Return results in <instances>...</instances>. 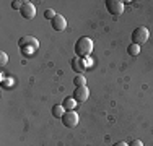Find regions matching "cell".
I'll list each match as a JSON object with an SVG mask.
<instances>
[{
  "instance_id": "cell-1",
  "label": "cell",
  "mask_w": 153,
  "mask_h": 146,
  "mask_svg": "<svg viewBox=\"0 0 153 146\" xmlns=\"http://www.w3.org/2000/svg\"><path fill=\"white\" fill-rule=\"evenodd\" d=\"M91 52H93V41L90 38L83 36V38H80L78 41L75 42V55L76 57L85 60L88 55H91Z\"/></svg>"
},
{
  "instance_id": "cell-2",
  "label": "cell",
  "mask_w": 153,
  "mask_h": 146,
  "mask_svg": "<svg viewBox=\"0 0 153 146\" xmlns=\"http://www.w3.org/2000/svg\"><path fill=\"white\" fill-rule=\"evenodd\" d=\"M18 46H20V49L23 50L25 54L30 55L33 50H38L39 42H38V39L31 38V36H25V38H21L20 41H18Z\"/></svg>"
},
{
  "instance_id": "cell-3",
  "label": "cell",
  "mask_w": 153,
  "mask_h": 146,
  "mask_svg": "<svg viewBox=\"0 0 153 146\" xmlns=\"http://www.w3.org/2000/svg\"><path fill=\"white\" fill-rule=\"evenodd\" d=\"M148 38H150V32H148V29L145 26H138L132 31V36H130V39H132V44H137V46H142V44H145L148 41Z\"/></svg>"
},
{
  "instance_id": "cell-4",
  "label": "cell",
  "mask_w": 153,
  "mask_h": 146,
  "mask_svg": "<svg viewBox=\"0 0 153 146\" xmlns=\"http://www.w3.org/2000/svg\"><path fill=\"white\" fill-rule=\"evenodd\" d=\"M106 10L112 16H119L124 13V2L121 0H106Z\"/></svg>"
},
{
  "instance_id": "cell-5",
  "label": "cell",
  "mask_w": 153,
  "mask_h": 146,
  "mask_svg": "<svg viewBox=\"0 0 153 146\" xmlns=\"http://www.w3.org/2000/svg\"><path fill=\"white\" fill-rule=\"evenodd\" d=\"M62 123H64V127H67V128H75L76 123H78V115H76V112L75 111L65 112L64 117H62Z\"/></svg>"
},
{
  "instance_id": "cell-6",
  "label": "cell",
  "mask_w": 153,
  "mask_h": 146,
  "mask_svg": "<svg viewBox=\"0 0 153 146\" xmlns=\"http://www.w3.org/2000/svg\"><path fill=\"white\" fill-rule=\"evenodd\" d=\"M20 13L25 20H33V18L36 16V7L33 5L31 2H25L23 7H21V10H20Z\"/></svg>"
},
{
  "instance_id": "cell-7",
  "label": "cell",
  "mask_w": 153,
  "mask_h": 146,
  "mask_svg": "<svg viewBox=\"0 0 153 146\" xmlns=\"http://www.w3.org/2000/svg\"><path fill=\"white\" fill-rule=\"evenodd\" d=\"M88 96H90V89L86 86H80V88H75V91H74V99L76 102H85L86 99H88Z\"/></svg>"
},
{
  "instance_id": "cell-8",
  "label": "cell",
  "mask_w": 153,
  "mask_h": 146,
  "mask_svg": "<svg viewBox=\"0 0 153 146\" xmlns=\"http://www.w3.org/2000/svg\"><path fill=\"white\" fill-rule=\"evenodd\" d=\"M51 24H52L54 31H64V29L67 28V20H65L62 15H56V18L51 21Z\"/></svg>"
},
{
  "instance_id": "cell-9",
  "label": "cell",
  "mask_w": 153,
  "mask_h": 146,
  "mask_svg": "<svg viewBox=\"0 0 153 146\" xmlns=\"http://www.w3.org/2000/svg\"><path fill=\"white\" fill-rule=\"evenodd\" d=\"M72 68H74V72H78V75H82V72L86 70V62L80 57H74L72 58Z\"/></svg>"
},
{
  "instance_id": "cell-10",
  "label": "cell",
  "mask_w": 153,
  "mask_h": 146,
  "mask_svg": "<svg viewBox=\"0 0 153 146\" xmlns=\"http://www.w3.org/2000/svg\"><path fill=\"white\" fill-rule=\"evenodd\" d=\"M62 105H64L65 112H72V111H75V109H76V101L74 99V97H67V99H64Z\"/></svg>"
},
{
  "instance_id": "cell-11",
  "label": "cell",
  "mask_w": 153,
  "mask_h": 146,
  "mask_svg": "<svg viewBox=\"0 0 153 146\" xmlns=\"http://www.w3.org/2000/svg\"><path fill=\"white\" fill-rule=\"evenodd\" d=\"M65 114V109H64V105L62 104H56L52 107V117H56V119H62Z\"/></svg>"
},
{
  "instance_id": "cell-12",
  "label": "cell",
  "mask_w": 153,
  "mask_h": 146,
  "mask_svg": "<svg viewBox=\"0 0 153 146\" xmlns=\"http://www.w3.org/2000/svg\"><path fill=\"white\" fill-rule=\"evenodd\" d=\"M127 52H129V55L137 57L138 54H140V46H137V44H130V46L127 47Z\"/></svg>"
},
{
  "instance_id": "cell-13",
  "label": "cell",
  "mask_w": 153,
  "mask_h": 146,
  "mask_svg": "<svg viewBox=\"0 0 153 146\" xmlns=\"http://www.w3.org/2000/svg\"><path fill=\"white\" fill-rule=\"evenodd\" d=\"M74 85H75V88L86 86V80H85V76H83V75H75V78H74Z\"/></svg>"
},
{
  "instance_id": "cell-14",
  "label": "cell",
  "mask_w": 153,
  "mask_h": 146,
  "mask_svg": "<svg viewBox=\"0 0 153 146\" xmlns=\"http://www.w3.org/2000/svg\"><path fill=\"white\" fill-rule=\"evenodd\" d=\"M44 18H46V20H51V21H52L54 18H56V12H54L52 8L46 10V12H44Z\"/></svg>"
},
{
  "instance_id": "cell-15",
  "label": "cell",
  "mask_w": 153,
  "mask_h": 146,
  "mask_svg": "<svg viewBox=\"0 0 153 146\" xmlns=\"http://www.w3.org/2000/svg\"><path fill=\"white\" fill-rule=\"evenodd\" d=\"M7 62H8V55L5 52H0V67H5Z\"/></svg>"
},
{
  "instance_id": "cell-16",
  "label": "cell",
  "mask_w": 153,
  "mask_h": 146,
  "mask_svg": "<svg viewBox=\"0 0 153 146\" xmlns=\"http://www.w3.org/2000/svg\"><path fill=\"white\" fill-rule=\"evenodd\" d=\"M23 3H25V2H21V0H13V2H12V8H13V10H21Z\"/></svg>"
},
{
  "instance_id": "cell-17",
  "label": "cell",
  "mask_w": 153,
  "mask_h": 146,
  "mask_svg": "<svg viewBox=\"0 0 153 146\" xmlns=\"http://www.w3.org/2000/svg\"><path fill=\"white\" fill-rule=\"evenodd\" d=\"M129 146H143V143H142L140 140H132V141L129 143Z\"/></svg>"
},
{
  "instance_id": "cell-18",
  "label": "cell",
  "mask_w": 153,
  "mask_h": 146,
  "mask_svg": "<svg viewBox=\"0 0 153 146\" xmlns=\"http://www.w3.org/2000/svg\"><path fill=\"white\" fill-rule=\"evenodd\" d=\"M112 146H129V145H127L126 141H117V143H114Z\"/></svg>"
}]
</instances>
